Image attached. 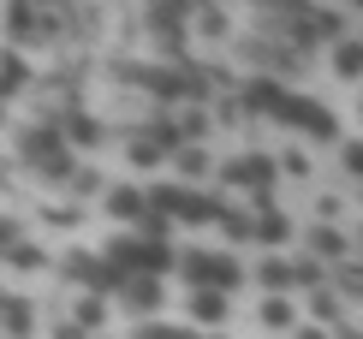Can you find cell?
Returning a JSON list of instances; mask_svg holds the SVG:
<instances>
[{
    "label": "cell",
    "mask_w": 363,
    "mask_h": 339,
    "mask_svg": "<svg viewBox=\"0 0 363 339\" xmlns=\"http://www.w3.org/2000/svg\"><path fill=\"white\" fill-rule=\"evenodd\" d=\"M101 209H108V221L113 226H125V233H143L149 226V191L143 184H108V191H101Z\"/></svg>",
    "instance_id": "3"
},
{
    "label": "cell",
    "mask_w": 363,
    "mask_h": 339,
    "mask_svg": "<svg viewBox=\"0 0 363 339\" xmlns=\"http://www.w3.org/2000/svg\"><path fill=\"white\" fill-rule=\"evenodd\" d=\"M161 304H167V286H161V274H125V280H119V291H113V310L119 316H155L161 310Z\"/></svg>",
    "instance_id": "2"
},
{
    "label": "cell",
    "mask_w": 363,
    "mask_h": 339,
    "mask_svg": "<svg viewBox=\"0 0 363 339\" xmlns=\"http://www.w3.org/2000/svg\"><path fill=\"white\" fill-rule=\"evenodd\" d=\"M18 238H24V221H18V214H0V256H6Z\"/></svg>",
    "instance_id": "23"
},
{
    "label": "cell",
    "mask_w": 363,
    "mask_h": 339,
    "mask_svg": "<svg viewBox=\"0 0 363 339\" xmlns=\"http://www.w3.org/2000/svg\"><path fill=\"white\" fill-rule=\"evenodd\" d=\"M72 196H78V203H89V196H96L101 203V191H108V173H101V167H72Z\"/></svg>",
    "instance_id": "19"
},
{
    "label": "cell",
    "mask_w": 363,
    "mask_h": 339,
    "mask_svg": "<svg viewBox=\"0 0 363 339\" xmlns=\"http://www.w3.org/2000/svg\"><path fill=\"white\" fill-rule=\"evenodd\" d=\"M286 339H334V328H322V321H310V316H304V321H298V328L286 333Z\"/></svg>",
    "instance_id": "25"
},
{
    "label": "cell",
    "mask_w": 363,
    "mask_h": 339,
    "mask_svg": "<svg viewBox=\"0 0 363 339\" xmlns=\"http://www.w3.org/2000/svg\"><path fill=\"white\" fill-rule=\"evenodd\" d=\"M298 244H304L310 256H322L328 268H334V262H345V256H357V238L345 233L340 221H310L304 233H298Z\"/></svg>",
    "instance_id": "6"
},
{
    "label": "cell",
    "mask_w": 363,
    "mask_h": 339,
    "mask_svg": "<svg viewBox=\"0 0 363 339\" xmlns=\"http://www.w3.org/2000/svg\"><path fill=\"white\" fill-rule=\"evenodd\" d=\"M357 262H363V244H357Z\"/></svg>",
    "instance_id": "30"
},
{
    "label": "cell",
    "mask_w": 363,
    "mask_h": 339,
    "mask_svg": "<svg viewBox=\"0 0 363 339\" xmlns=\"http://www.w3.org/2000/svg\"><path fill=\"white\" fill-rule=\"evenodd\" d=\"M298 321H304L298 291H262V304H256V328L262 333H292Z\"/></svg>",
    "instance_id": "7"
},
{
    "label": "cell",
    "mask_w": 363,
    "mask_h": 339,
    "mask_svg": "<svg viewBox=\"0 0 363 339\" xmlns=\"http://www.w3.org/2000/svg\"><path fill=\"white\" fill-rule=\"evenodd\" d=\"M352 12H363V0H352Z\"/></svg>",
    "instance_id": "28"
},
{
    "label": "cell",
    "mask_w": 363,
    "mask_h": 339,
    "mask_svg": "<svg viewBox=\"0 0 363 339\" xmlns=\"http://www.w3.org/2000/svg\"><path fill=\"white\" fill-rule=\"evenodd\" d=\"M328 72H334L340 84H363V36H334V48H328Z\"/></svg>",
    "instance_id": "10"
},
{
    "label": "cell",
    "mask_w": 363,
    "mask_h": 339,
    "mask_svg": "<svg viewBox=\"0 0 363 339\" xmlns=\"http://www.w3.org/2000/svg\"><path fill=\"white\" fill-rule=\"evenodd\" d=\"M357 119H363V96H357Z\"/></svg>",
    "instance_id": "29"
},
{
    "label": "cell",
    "mask_w": 363,
    "mask_h": 339,
    "mask_svg": "<svg viewBox=\"0 0 363 339\" xmlns=\"http://www.w3.org/2000/svg\"><path fill=\"white\" fill-rule=\"evenodd\" d=\"M48 339H89V333H84V328H78V321H72V316H66V321H54V333H48Z\"/></svg>",
    "instance_id": "26"
},
{
    "label": "cell",
    "mask_w": 363,
    "mask_h": 339,
    "mask_svg": "<svg viewBox=\"0 0 363 339\" xmlns=\"http://www.w3.org/2000/svg\"><path fill=\"white\" fill-rule=\"evenodd\" d=\"M328 286H334L345 304H363V262H357V256L334 262V268H328Z\"/></svg>",
    "instance_id": "16"
},
{
    "label": "cell",
    "mask_w": 363,
    "mask_h": 339,
    "mask_svg": "<svg viewBox=\"0 0 363 339\" xmlns=\"http://www.w3.org/2000/svg\"><path fill=\"white\" fill-rule=\"evenodd\" d=\"M340 167L363 184V137H340Z\"/></svg>",
    "instance_id": "22"
},
{
    "label": "cell",
    "mask_w": 363,
    "mask_h": 339,
    "mask_svg": "<svg viewBox=\"0 0 363 339\" xmlns=\"http://www.w3.org/2000/svg\"><path fill=\"white\" fill-rule=\"evenodd\" d=\"M203 339H226V333H220V328H215V333H203Z\"/></svg>",
    "instance_id": "27"
},
{
    "label": "cell",
    "mask_w": 363,
    "mask_h": 339,
    "mask_svg": "<svg viewBox=\"0 0 363 339\" xmlns=\"http://www.w3.org/2000/svg\"><path fill=\"white\" fill-rule=\"evenodd\" d=\"M357 339H363V328H357Z\"/></svg>",
    "instance_id": "31"
},
{
    "label": "cell",
    "mask_w": 363,
    "mask_h": 339,
    "mask_svg": "<svg viewBox=\"0 0 363 339\" xmlns=\"http://www.w3.org/2000/svg\"><path fill=\"white\" fill-rule=\"evenodd\" d=\"M315 221H345V203H340V196H315Z\"/></svg>",
    "instance_id": "24"
},
{
    "label": "cell",
    "mask_w": 363,
    "mask_h": 339,
    "mask_svg": "<svg viewBox=\"0 0 363 339\" xmlns=\"http://www.w3.org/2000/svg\"><path fill=\"white\" fill-rule=\"evenodd\" d=\"M256 244H262V250H286V244H298V226L286 221V214L262 209V214H256Z\"/></svg>",
    "instance_id": "14"
},
{
    "label": "cell",
    "mask_w": 363,
    "mask_h": 339,
    "mask_svg": "<svg viewBox=\"0 0 363 339\" xmlns=\"http://www.w3.org/2000/svg\"><path fill=\"white\" fill-rule=\"evenodd\" d=\"M173 143H208L215 137V113H208V101H173Z\"/></svg>",
    "instance_id": "8"
},
{
    "label": "cell",
    "mask_w": 363,
    "mask_h": 339,
    "mask_svg": "<svg viewBox=\"0 0 363 339\" xmlns=\"http://www.w3.org/2000/svg\"><path fill=\"white\" fill-rule=\"evenodd\" d=\"M173 274L185 286H220V291H238L250 280V268L238 256L226 250H203V244H191V250H173Z\"/></svg>",
    "instance_id": "1"
},
{
    "label": "cell",
    "mask_w": 363,
    "mask_h": 339,
    "mask_svg": "<svg viewBox=\"0 0 363 339\" xmlns=\"http://www.w3.org/2000/svg\"><path fill=\"white\" fill-rule=\"evenodd\" d=\"M274 167H280L286 179H310V155H304V149H298V143H286L280 155H274Z\"/></svg>",
    "instance_id": "21"
},
{
    "label": "cell",
    "mask_w": 363,
    "mask_h": 339,
    "mask_svg": "<svg viewBox=\"0 0 363 339\" xmlns=\"http://www.w3.org/2000/svg\"><path fill=\"white\" fill-rule=\"evenodd\" d=\"M226 30H233V18H226L215 0H196V36H203V42H220Z\"/></svg>",
    "instance_id": "18"
},
{
    "label": "cell",
    "mask_w": 363,
    "mask_h": 339,
    "mask_svg": "<svg viewBox=\"0 0 363 339\" xmlns=\"http://www.w3.org/2000/svg\"><path fill=\"white\" fill-rule=\"evenodd\" d=\"M215 179H220V184H233V191H274L280 167L268 161V155H233V161H220V167H215Z\"/></svg>",
    "instance_id": "5"
},
{
    "label": "cell",
    "mask_w": 363,
    "mask_h": 339,
    "mask_svg": "<svg viewBox=\"0 0 363 339\" xmlns=\"http://www.w3.org/2000/svg\"><path fill=\"white\" fill-rule=\"evenodd\" d=\"M304 316L322 321V328H345V298L334 286H315V291H304Z\"/></svg>",
    "instance_id": "13"
},
{
    "label": "cell",
    "mask_w": 363,
    "mask_h": 339,
    "mask_svg": "<svg viewBox=\"0 0 363 339\" xmlns=\"http://www.w3.org/2000/svg\"><path fill=\"white\" fill-rule=\"evenodd\" d=\"M72 321H78L84 333H101L113 321V298L108 291H78V298H72Z\"/></svg>",
    "instance_id": "11"
},
{
    "label": "cell",
    "mask_w": 363,
    "mask_h": 339,
    "mask_svg": "<svg viewBox=\"0 0 363 339\" xmlns=\"http://www.w3.org/2000/svg\"><path fill=\"white\" fill-rule=\"evenodd\" d=\"M250 286H262V291H298V280H292V256L268 250V256L250 268Z\"/></svg>",
    "instance_id": "12"
},
{
    "label": "cell",
    "mask_w": 363,
    "mask_h": 339,
    "mask_svg": "<svg viewBox=\"0 0 363 339\" xmlns=\"http://www.w3.org/2000/svg\"><path fill=\"white\" fill-rule=\"evenodd\" d=\"M167 167L185 184H208V179H215V155H208V143H179L173 155H167Z\"/></svg>",
    "instance_id": "9"
},
{
    "label": "cell",
    "mask_w": 363,
    "mask_h": 339,
    "mask_svg": "<svg viewBox=\"0 0 363 339\" xmlns=\"http://www.w3.org/2000/svg\"><path fill=\"white\" fill-rule=\"evenodd\" d=\"M60 131H66L72 149H101V137H108V126L89 119V113H66V119H60Z\"/></svg>",
    "instance_id": "15"
},
{
    "label": "cell",
    "mask_w": 363,
    "mask_h": 339,
    "mask_svg": "<svg viewBox=\"0 0 363 339\" xmlns=\"http://www.w3.org/2000/svg\"><path fill=\"white\" fill-rule=\"evenodd\" d=\"M292 280H298V291L328 286V262H322V256H310V250H298V256H292Z\"/></svg>",
    "instance_id": "17"
},
{
    "label": "cell",
    "mask_w": 363,
    "mask_h": 339,
    "mask_svg": "<svg viewBox=\"0 0 363 339\" xmlns=\"http://www.w3.org/2000/svg\"><path fill=\"white\" fill-rule=\"evenodd\" d=\"M185 321L203 328V333L226 328V321H233V291H220V286H185Z\"/></svg>",
    "instance_id": "4"
},
{
    "label": "cell",
    "mask_w": 363,
    "mask_h": 339,
    "mask_svg": "<svg viewBox=\"0 0 363 339\" xmlns=\"http://www.w3.org/2000/svg\"><path fill=\"white\" fill-rule=\"evenodd\" d=\"M6 262H12V274H42V268H48V250L30 244V238H18V244L6 250Z\"/></svg>",
    "instance_id": "20"
}]
</instances>
